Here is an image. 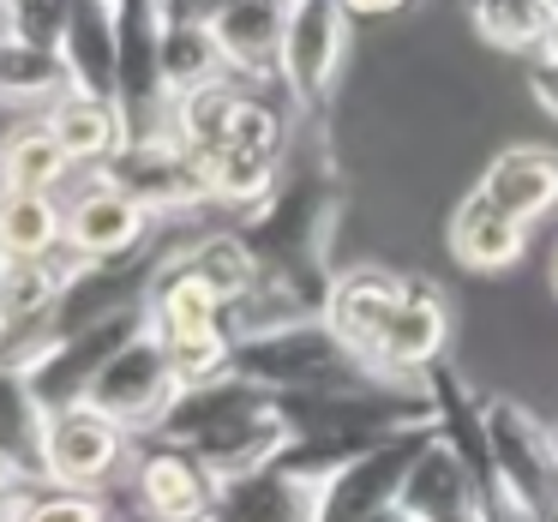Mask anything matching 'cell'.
I'll return each mask as SVG.
<instances>
[{"label":"cell","instance_id":"34","mask_svg":"<svg viewBox=\"0 0 558 522\" xmlns=\"http://www.w3.org/2000/svg\"><path fill=\"white\" fill-rule=\"evenodd\" d=\"M162 7H169L174 19H210L217 7H229V0H162Z\"/></svg>","mask_w":558,"mask_h":522},{"label":"cell","instance_id":"9","mask_svg":"<svg viewBox=\"0 0 558 522\" xmlns=\"http://www.w3.org/2000/svg\"><path fill=\"white\" fill-rule=\"evenodd\" d=\"M217 474L193 457V450L169 445V438H138V457L126 469V493H133L145 522H205L217 505Z\"/></svg>","mask_w":558,"mask_h":522},{"label":"cell","instance_id":"27","mask_svg":"<svg viewBox=\"0 0 558 522\" xmlns=\"http://www.w3.org/2000/svg\"><path fill=\"white\" fill-rule=\"evenodd\" d=\"M469 19H474V37L498 54H541L546 31L558 19V0H469Z\"/></svg>","mask_w":558,"mask_h":522},{"label":"cell","instance_id":"22","mask_svg":"<svg viewBox=\"0 0 558 522\" xmlns=\"http://www.w3.org/2000/svg\"><path fill=\"white\" fill-rule=\"evenodd\" d=\"M73 174H78L73 157L54 145V133L43 126V114L0 138V186H7V193H61Z\"/></svg>","mask_w":558,"mask_h":522},{"label":"cell","instance_id":"1","mask_svg":"<svg viewBox=\"0 0 558 522\" xmlns=\"http://www.w3.org/2000/svg\"><path fill=\"white\" fill-rule=\"evenodd\" d=\"M157 438L193 450L217 481H229V474H246L258 462L282 457L294 445V421L277 390H258L246 378L222 373L205 378V385H186L174 397V409L162 414Z\"/></svg>","mask_w":558,"mask_h":522},{"label":"cell","instance_id":"14","mask_svg":"<svg viewBox=\"0 0 558 522\" xmlns=\"http://www.w3.org/2000/svg\"><path fill=\"white\" fill-rule=\"evenodd\" d=\"M210 31H217V49L229 61V73L241 85L265 90L277 78L282 61V31H289V0H229L210 13Z\"/></svg>","mask_w":558,"mask_h":522},{"label":"cell","instance_id":"31","mask_svg":"<svg viewBox=\"0 0 558 522\" xmlns=\"http://www.w3.org/2000/svg\"><path fill=\"white\" fill-rule=\"evenodd\" d=\"M0 13H7V31L13 37H31L43 49H54L66 31V13H73V0H0Z\"/></svg>","mask_w":558,"mask_h":522},{"label":"cell","instance_id":"36","mask_svg":"<svg viewBox=\"0 0 558 522\" xmlns=\"http://www.w3.org/2000/svg\"><path fill=\"white\" fill-rule=\"evenodd\" d=\"M19 505H25V493H0V522H19Z\"/></svg>","mask_w":558,"mask_h":522},{"label":"cell","instance_id":"29","mask_svg":"<svg viewBox=\"0 0 558 522\" xmlns=\"http://www.w3.org/2000/svg\"><path fill=\"white\" fill-rule=\"evenodd\" d=\"M181 385H205V378H222L234 366V330L229 325H205V330H174L162 337Z\"/></svg>","mask_w":558,"mask_h":522},{"label":"cell","instance_id":"33","mask_svg":"<svg viewBox=\"0 0 558 522\" xmlns=\"http://www.w3.org/2000/svg\"><path fill=\"white\" fill-rule=\"evenodd\" d=\"M349 19H397V13H409L414 0H337Z\"/></svg>","mask_w":558,"mask_h":522},{"label":"cell","instance_id":"10","mask_svg":"<svg viewBox=\"0 0 558 522\" xmlns=\"http://www.w3.org/2000/svg\"><path fill=\"white\" fill-rule=\"evenodd\" d=\"M73 270H78L73 246L37 253V258H0V349L31 342V337H49Z\"/></svg>","mask_w":558,"mask_h":522},{"label":"cell","instance_id":"35","mask_svg":"<svg viewBox=\"0 0 558 522\" xmlns=\"http://www.w3.org/2000/svg\"><path fill=\"white\" fill-rule=\"evenodd\" d=\"M0 493H25V481H19V469L7 457H0Z\"/></svg>","mask_w":558,"mask_h":522},{"label":"cell","instance_id":"26","mask_svg":"<svg viewBox=\"0 0 558 522\" xmlns=\"http://www.w3.org/2000/svg\"><path fill=\"white\" fill-rule=\"evenodd\" d=\"M162 78H169V97H186L198 85H217V78H234L229 61L217 49V31L210 19H162Z\"/></svg>","mask_w":558,"mask_h":522},{"label":"cell","instance_id":"12","mask_svg":"<svg viewBox=\"0 0 558 522\" xmlns=\"http://www.w3.org/2000/svg\"><path fill=\"white\" fill-rule=\"evenodd\" d=\"M402 282L409 277H397V270H385V265H349V270H337V282H330V294H325V325L337 330L373 373H378L385 330H390V318H397Z\"/></svg>","mask_w":558,"mask_h":522},{"label":"cell","instance_id":"18","mask_svg":"<svg viewBox=\"0 0 558 522\" xmlns=\"http://www.w3.org/2000/svg\"><path fill=\"white\" fill-rule=\"evenodd\" d=\"M474 186L534 229L541 217L558 210V150L553 145H510L486 162V174Z\"/></svg>","mask_w":558,"mask_h":522},{"label":"cell","instance_id":"20","mask_svg":"<svg viewBox=\"0 0 558 522\" xmlns=\"http://www.w3.org/2000/svg\"><path fill=\"white\" fill-rule=\"evenodd\" d=\"M66 90H73V78H66L61 49H43V43H31V37L0 31V109L37 121V114H49Z\"/></svg>","mask_w":558,"mask_h":522},{"label":"cell","instance_id":"21","mask_svg":"<svg viewBox=\"0 0 558 522\" xmlns=\"http://www.w3.org/2000/svg\"><path fill=\"white\" fill-rule=\"evenodd\" d=\"M43 433H49V402L13 361H0V457L13 462L25 486H43Z\"/></svg>","mask_w":558,"mask_h":522},{"label":"cell","instance_id":"23","mask_svg":"<svg viewBox=\"0 0 558 522\" xmlns=\"http://www.w3.org/2000/svg\"><path fill=\"white\" fill-rule=\"evenodd\" d=\"M282 169H289V150H253V145H222L217 157H205L210 174V205L222 210H258L277 193Z\"/></svg>","mask_w":558,"mask_h":522},{"label":"cell","instance_id":"16","mask_svg":"<svg viewBox=\"0 0 558 522\" xmlns=\"http://www.w3.org/2000/svg\"><path fill=\"white\" fill-rule=\"evenodd\" d=\"M445 241H450V253H457L462 270H510L529 253V222L510 217L505 205H493V198L474 186V193L450 210Z\"/></svg>","mask_w":558,"mask_h":522},{"label":"cell","instance_id":"19","mask_svg":"<svg viewBox=\"0 0 558 522\" xmlns=\"http://www.w3.org/2000/svg\"><path fill=\"white\" fill-rule=\"evenodd\" d=\"M61 61L73 90L85 97H114V54H121V25H114V0H73L61 31Z\"/></svg>","mask_w":558,"mask_h":522},{"label":"cell","instance_id":"2","mask_svg":"<svg viewBox=\"0 0 558 522\" xmlns=\"http://www.w3.org/2000/svg\"><path fill=\"white\" fill-rule=\"evenodd\" d=\"M361 450L349 445H289L282 457L229 474L205 522H325L330 486Z\"/></svg>","mask_w":558,"mask_h":522},{"label":"cell","instance_id":"8","mask_svg":"<svg viewBox=\"0 0 558 522\" xmlns=\"http://www.w3.org/2000/svg\"><path fill=\"white\" fill-rule=\"evenodd\" d=\"M181 390L186 385H181V373H174L162 337L145 325L133 342H126V349H114L109 361H102V373L85 385V397H78V402H90L97 414L121 421L126 433L150 438L162 426V414L174 409V397H181Z\"/></svg>","mask_w":558,"mask_h":522},{"label":"cell","instance_id":"25","mask_svg":"<svg viewBox=\"0 0 558 522\" xmlns=\"http://www.w3.org/2000/svg\"><path fill=\"white\" fill-rule=\"evenodd\" d=\"M66 246V198L61 193H7L0 186V253L37 258Z\"/></svg>","mask_w":558,"mask_h":522},{"label":"cell","instance_id":"17","mask_svg":"<svg viewBox=\"0 0 558 522\" xmlns=\"http://www.w3.org/2000/svg\"><path fill=\"white\" fill-rule=\"evenodd\" d=\"M43 126H49L54 145L73 157L78 174H97L102 162H114V157H121V145L133 138L121 102H114V97H85V90H66V97L43 114Z\"/></svg>","mask_w":558,"mask_h":522},{"label":"cell","instance_id":"5","mask_svg":"<svg viewBox=\"0 0 558 522\" xmlns=\"http://www.w3.org/2000/svg\"><path fill=\"white\" fill-rule=\"evenodd\" d=\"M349 25L337 0H289V31H282L277 78L301 121H330L342 73H349Z\"/></svg>","mask_w":558,"mask_h":522},{"label":"cell","instance_id":"39","mask_svg":"<svg viewBox=\"0 0 558 522\" xmlns=\"http://www.w3.org/2000/svg\"><path fill=\"white\" fill-rule=\"evenodd\" d=\"M0 258H7V253H0Z\"/></svg>","mask_w":558,"mask_h":522},{"label":"cell","instance_id":"3","mask_svg":"<svg viewBox=\"0 0 558 522\" xmlns=\"http://www.w3.org/2000/svg\"><path fill=\"white\" fill-rule=\"evenodd\" d=\"M234 378L277 397H306V390H349L373 385V366L325 325V318H301V325H277L258 337H234Z\"/></svg>","mask_w":558,"mask_h":522},{"label":"cell","instance_id":"7","mask_svg":"<svg viewBox=\"0 0 558 522\" xmlns=\"http://www.w3.org/2000/svg\"><path fill=\"white\" fill-rule=\"evenodd\" d=\"M102 181H114L121 193H133L157 222H186L198 210H210V174L205 157L186 150L174 133H150V138H126L121 157L102 162Z\"/></svg>","mask_w":558,"mask_h":522},{"label":"cell","instance_id":"24","mask_svg":"<svg viewBox=\"0 0 558 522\" xmlns=\"http://www.w3.org/2000/svg\"><path fill=\"white\" fill-rule=\"evenodd\" d=\"M246 90L253 85H241V78H217V85H198V90H186V97H174L169 133L181 138L186 150H198V157L222 150L234 133V114H241Z\"/></svg>","mask_w":558,"mask_h":522},{"label":"cell","instance_id":"13","mask_svg":"<svg viewBox=\"0 0 558 522\" xmlns=\"http://www.w3.org/2000/svg\"><path fill=\"white\" fill-rule=\"evenodd\" d=\"M445 349H450L445 289L426 282V277H409L402 282V301H397V318H390V330H385V349H378V373L421 385V373L445 361Z\"/></svg>","mask_w":558,"mask_h":522},{"label":"cell","instance_id":"32","mask_svg":"<svg viewBox=\"0 0 558 522\" xmlns=\"http://www.w3.org/2000/svg\"><path fill=\"white\" fill-rule=\"evenodd\" d=\"M529 90H534V102H541V109L558 121V61H546V54H529Z\"/></svg>","mask_w":558,"mask_h":522},{"label":"cell","instance_id":"4","mask_svg":"<svg viewBox=\"0 0 558 522\" xmlns=\"http://www.w3.org/2000/svg\"><path fill=\"white\" fill-rule=\"evenodd\" d=\"M486 433H493V474L510 522H558V426L541 421L522 397L493 390Z\"/></svg>","mask_w":558,"mask_h":522},{"label":"cell","instance_id":"37","mask_svg":"<svg viewBox=\"0 0 558 522\" xmlns=\"http://www.w3.org/2000/svg\"><path fill=\"white\" fill-rule=\"evenodd\" d=\"M546 289L558 294V246H553V258H546Z\"/></svg>","mask_w":558,"mask_h":522},{"label":"cell","instance_id":"6","mask_svg":"<svg viewBox=\"0 0 558 522\" xmlns=\"http://www.w3.org/2000/svg\"><path fill=\"white\" fill-rule=\"evenodd\" d=\"M133 457H138V433L97 414L90 402H66V409L49 414V433H43V486L102 493V486L126 481Z\"/></svg>","mask_w":558,"mask_h":522},{"label":"cell","instance_id":"15","mask_svg":"<svg viewBox=\"0 0 558 522\" xmlns=\"http://www.w3.org/2000/svg\"><path fill=\"white\" fill-rule=\"evenodd\" d=\"M426 438H433V433H402V438H390V445L361 450V457L337 474V486H330L325 522H361V517H373V510L397 505L402 481H409V469H414V457L426 450Z\"/></svg>","mask_w":558,"mask_h":522},{"label":"cell","instance_id":"28","mask_svg":"<svg viewBox=\"0 0 558 522\" xmlns=\"http://www.w3.org/2000/svg\"><path fill=\"white\" fill-rule=\"evenodd\" d=\"M174 258H181L186 270H198V277H205L229 306L241 301V294H253V282H258V258H253V246L241 241V229L193 234V241L174 246Z\"/></svg>","mask_w":558,"mask_h":522},{"label":"cell","instance_id":"30","mask_svg":"<svg viewBox=\"0 0 558 522\" xmlns=\"http://www.w3.org/2000/svg\"><path fill=\"white\" fill-rule=\"evenodd\" d=\"M19 522H114L109 493H73V486H25Z\"/></svg>","mask_w":558,"mask_h":522},{"label":"cell","instance_id":"38","mask_svg":"<svg viewBox=\"0 0 558 522\" xmlns=\"http://www.w3.org/2000/svg\"><path fill=\"white\" fill-rule=\"evenodd\" d=\"M0 31H7V13H0Z\"/></svg>","mask_w":558,"mask_h":522},{"label":"cell","instance_id":"11","mask_svg":"<svg viewBox=\"0 0 558 522\" xmlns=\"http://www.w3.org/2000/svg\"><path fill=\"white\" fill-rule=\"evenodd\" d=\"M157 229L162 222L150 217L133 193H121L114 181H102V174H85V186L66 198V246H73L78 258L138 253Z\"/></svg>","mask_w":558,"mask_h":522}]
</instances>
